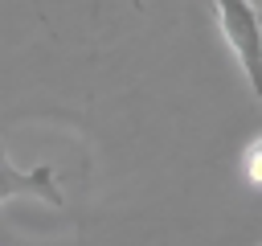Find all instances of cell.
Returning a JSON list of instances; mask_svg holds the SVG:
<instances>
[{"mask_svg": "<svg viewBox=\"0 0 262 246\" xmlns=\"http://www.w3.org/2000/svg\"><path fill=\"white\" fill-rule=\"evenodd\" d=\"M217 12V29L225 37V45L233 49L258 107H262V12L250 0H213Z\"/></svg>", "mask_w": 262, "mask_h": 246, "instance_id": "cell-1", "label": "cell"}, {"mask_svg": "<svg viewBox=\"0 0 262 246\" xmlns=\"http://www.w3.org/2000/svg\"><path fill=\"white\" fill-rule=\"evenodd\" d=\"M12 197H33V201H45V205H61V189L53 180V168L37 164V168H16L8 164V156L0 152V201H12Z\"/></svg>", "mask_w": 262, "mask_h": 246, "instance_id": "cell-2", "label": "cell"}, {"mask_svg": "<svg viewBox=\"0 0 262 246\" xmlns=\"http://www.w3.org/2000/svg\"><path fill=\"white\" fill-rule=\"evenodd\" d=\"M242 172H246V180H250V184H258V189H262V135H258V139H250V148L242 152Z\"/></svg>", "mask_w": 262, "mask_h": 246, "instance_id": "cell-3", "label": "cell"}, {"mask_svg": "<svg viewBox=\"0 0 262 246\" xmlns=\"http://www.w3.org/2000/svg\"><path fill=\"white\" fill-rule=\"evenodd\" d=\"M135 4H139V0H135Z\"/></svg>", "mask_w": 262, "mask_h": 246, "instance_id": "cell-4", "label": "cell"}]
</instances>
